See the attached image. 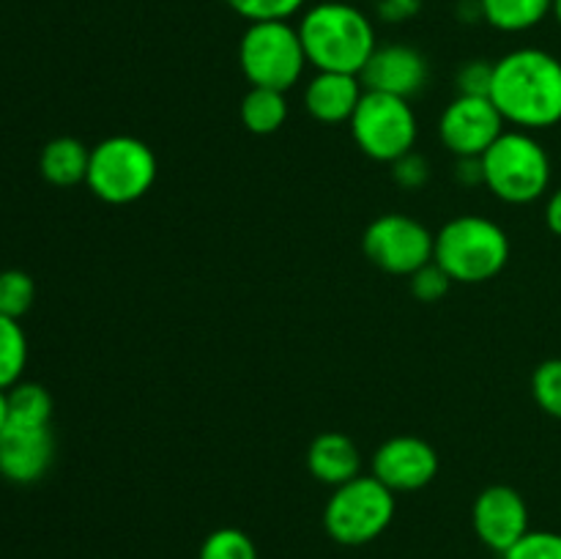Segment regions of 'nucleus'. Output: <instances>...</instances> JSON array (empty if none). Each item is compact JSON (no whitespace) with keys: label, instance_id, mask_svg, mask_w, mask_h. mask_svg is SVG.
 I'll return each instance as SVG.
<instances>
[{"label":"nucleus","instance_id":"1","mask_svg":"<svg viewBox=\"0 0 561 559\" xmlns=\"http://www.w3.org/2000/svg\"><path fill=\"white\" fill-rule=\"evenodd\" d=\"M491 102L504 124L535 132L561 121V60L540 47H520L493 64Z\"/></svg>","mask_w":561,"mask_h":559},{"label":"nucleus","instance_id":"2","mask_svg":"<svg viewBox=\"0 0 561 559\" xmlns=\"http://www.w3.org/2000/svg\"><path fill=\"white\" fill-rule=\"evenodd\" d=\"M296 27L305 44L307 64L316 66V71L362 75L378 47L370 16L343 0H323L310 5Z\"/></svg>","mask_w":561,"mask_h":559},{"label":"nucleus","instance_id":"3","mask_svg":"<svg viewBox=\"0 0 561 559\" xmlns=\"http://www.w3.org/2000/svg\"><path fill=\"white\" fill-rule=\"evenodd\" d=\"M510 236L493 219L480 214H460L436 233L433 261L453 277V283H488L510 263Z\"/></svg>","mask_w":561,"mask_h":559},{"label":"nucleus","instance_id":"4","mask_svg":"<svg viewBox=\"0 0 561 559\" xmlns=\"http://www.w3.org/2000/svg\"><path fill=\"white\" fill-rule=\"evenodd\" d=\"M480 162L482 184L510 206L540 201L551 186V157L531 132L504 129Z\"/></svg>","mask_w":561,"mask_h":559},{"label":"nucleus","instance_id":"5","mask_svg":"<svg viewBox=\"0 0 561 559\" xmlns=\"http://www.w3.org/2000/svg\"><path fill=\"white\" fill-rule=\"evenodd\" d=\"M157 173V153L148 142L131 135H113L91 148L85 184L99 201L126 206L151 192Z\"/></svg>","mask_w":561,"mask_h":559},{"label":"nucleus","instance_id":"6","mask_svg":"<svg viewBox=\"0 0 561 559\" xmlns=\"http://www.w3.org/2000/svg\"><path fill=\"white\" fill-rule=\"evenodd\" d=\"M394 507V491L378 477L359 475L334 488L323 507V526L340 546H365L389 529Z\"/></svg>","mask_w":561,"mask_h":559},{"label":"nucleus","instance_id":"7","mask_svg":"<svg viewBox=\"0 0 561 559\" xmlns=\"http://www.w3.org/2000/svg\"><path fill=\"white\" fill-rule=\"evenodd\" d=\"M239 66L252 88L288 93L307 66L299 27L290 22H250L239 42Z\"/></svg>","mask_w":561,"mask_h":559},{"label":"nucleus","instance_id":"8","mask_svg":"<svg viewBox=\"0 0 561 559\" xmlns=\"http://www.w3.org/2000/svg\"><path fill=\"white\" fill-rule=\"evenodd\" d=\"M351 135L359 151L376 162H389L414 151L420 121L409 99L365 91L359 107L351 115Z\"/></svg>","mask_w":561,"mask_h":559},{"label":"nucleus","instance_id":"9","mask_svg":"<svg viewBox=\"0 0 561 559\" xmlns=\"http://www.w3.org/2000/svg\"><path fill=\"white\" fill-rule=\"evenodd\" d=\"M436 236L409 214H381L362 236V252L373 266L387 274L411 277L416 269L433 261Z\"/></svg>","mask_w":561,"mask_h":559},{"label":"nucleus","instance_id":"10","mask_svg":"<svg viewBox=\"0 0 561 559\" xmlns=\"http://www.w3.org/2000/svg\"><path fill=\"white\" fill-rule=\"evenodd\" d=\"M504 132V118L488 96H455L438 121L444 148L455 157H482Z\"/></svg>","mask_w":561,"mask_h":559},{"label":"nucleus","instance_id":"11","mask_svg":"<svg viewBox=\"0 0 561 559\" xmlns=\"http://www.w3.org/2000/svg\"><path fill=\"white\" fill-rule=\"evenodd\" d=\"M438 475V453L420 436H392L373 455V477L394 493L422 491Z\"/></svg>","mask_w":561,"mask_h":559},{"label":"nucleus","instance_id":"12","mask_svg":"<svg viewBox=\"0 0 561 559\" xmlns=\"http://www.w3.org/2000/svg\"><path fill=\"white\" fill-rule=\"evenodd\" d=\"M471 524L477 537L491 551L507 554L529 532V507L526 499L510 486H488L471 507Z\"/></svg>","mask_w":561,"mask_h":559},{"label":"nucleus","instance_id":"13","mask_svg":"<svg viewBox=\"0 0 561 559\" xmlns=\"http://www.w3.org/2000/svg\"><path fill=\"white\" fill-rule=\"evenodd\" d=\"M427 58L411 44H378L376 53L362 69L359 80L365 91L389 93V96H416L427 85Z\"/></svg>","mask_w":561,"mask_h":559},{"label":"nucleus","instance_id":"14","mask_svg":"<svg viewBox=\"0 0 561 559\" xmlns=\"http://www.w3.org/2000/svg\"><path fill=\"white\" fill-rule=\"evenodd\" d=\"M55 460L53 427L5 425L0 433V475L20 486L42 480Z\"/></svg>","mask_w":561,"mask_h":559},{"label":"nucleus","instance_id":"15","mask_svg":"<svg viewBox=\"0 0 561 559\" xmlns=\"http://www.w3.org/2000/svg\"><path fill=\"white\" fill-rule=\"evenodd\" d=\"M365 96L359 75L343 71H318L305 91L307 113L321 124H345Z\"/></svg>","mask_w":561,"mask_h":559},{"label":"nucleus","instance_id":"16","mask_svg":"<svg viewBox=\"0 0 561 559\" xmlns=\"http://www.w3.org/2000/svg\"><path fill=\"white\" fill-rule=\"evenodd\" d=\"M307 469L323 486H343V482L362 475L359 447L345 433H321V436L312 438L310 449H307Z\"/></svg>","mask_w":561,"mask_h":559},{"label":"nucleus","instance_id":"17","mask_svg":"<svg viewBox=\"0 0 561 559\" xmlns=\"http://www.w3.org/2000/svg\"><path fill=\"white\" fill-rule=\"evenodd\" d=\"M91 148L77 137H55L42 148L38 170L53 186H77L85 181Z\"/></svg>","mask_w":561,"mask_h":559},{"label":"nucleus","instance_id":"18","mask_svg":"<svg viewBox=\"0 0 561 559\" xmlns=\"http://www.w3.org/2000/svg\"><path fill=\"white\" fill-rule=\"evenodd\" d=\"M480 16L502 33H526L551 16L553 0H477Z\"/></svg>","mask_w":561,"mask_h":559},{"label":"nucleus","instance_id":"19","mask_svg":"<svg viewBox=\"0 0 561 559\" xmlns=\"http://www.w3.org/2000/svg\"><path fill=\"white\" fill-rule=\"evenodd\" d=\"M241 124L252 132V135H274L288 121V99L283 91L274 88H252L241 99Z\"/></svg>","mask_w":561,"mask_h":559},{"label":"nucleus","instance_id":"20","mask_svg":"<svg viewBox=\"0 0 561 559\" xmlns=\"http://www.w3.org/2000/svg\"><path fill=\"white\" fill-rule=\"evenodd\" d=\"M9 400V425H31L42 427L53 420V395L33 381H16L5 389Z\"/></svg>","mask_w":561,"mask_h":559},{"label":"nucleus","instance_id":"21","mask_svg":"<svg viewBox=\"0 0 561 559\" xmlns=\"http://www.w3.org/2000/svg\"><path fill=\"white\" fill-rule=\"evenodd\" d=\"M27 362V338L20 321L0 316V389H11L20 381Z\"/></svg>","mask_w":561,"mask_h":559},{"label":"nucleus","instance_id":"22","mask_svg":"<svg viewBox=\"0 0 561 559\" xmlns=\"http://www.w3.org/2000/svg\"><path fill=\"white\" fill-rule=\"evenodd\" d=\"M36 299V283L22 269H5L0 272V316L20 321Z\"/></svg>","mask_w":561,"mask_h":559},{"label":"nucleus","instance_id":"23","mask_svg":"<svg viewBox=\"0 0 561 559\" xmlns=\"http://www.w3.org/2000/svg\"><path fill=\"white\" fill-rule=\"evenodd\" d=\"M197 559H257V548L247 532L236 529V526H222L203 540Z\"/></svg>","mask_w":561,"mask_h":559},{"label":"nucleus","instance_id":"24","mask_svg":"<svg viewBox=\"0 0 561 559\" xmlns=\"http://www.w3.org/2000/svg\"><path fill=\"white\" fill-rule=\"evenodd\" d=\"M228 5L247 22H290L307 0H228Z\"/></svg>","mask_w":561,"mask_h":559},{"label":"nucleus","instance_id":"25","mask_svg":"<svg viewBox=\"0 0 561 559\" xmlns=\"http://www.w3.org/2000/svg\"><path fill=\"white\" fill-rule=\"evenodd\" d=\"M531 395L537 406L553 420H561V360H546L531 376Z\"/></svg>","mask_w":561,"mask_h":559},{"label":"nucleus","instance_id":"26","mask_svg":"<svg viewBox=\"0 0 561 559\" xmlns=\"http://www.w3.org/2000/svg\"><path fill=\"white\" fill-rule=\"evenodd\" d=\"M504 559H561V535L559 532L529 529Z\"/></svg>","mask_w":561,"mask_h":559},{"label":"nucleus","instance_id":"27","mask_svg":"<svg viewBox=\"0 0 561 559\" xmlns=\"http://www.w3.org/2000/svg\"><path fill=\"white\" fill-rule=\"evenodd\" d=\"M409 280H411L409 283L411 294H414L420 301H425V305L442 301L444 296L449 294V288H453V277H449V274L444 272L436 261H431V263H425L422 269H416Z\"/></svg>","mask_w":561,"mask_h":559},{"label":"nucleus","instance_id":"28","mask_svg":"<svg viewBox=\"0 0 561 559\" xmlns=\"http://www.w3.org/2000/svg\"><path fill=\"white\" fill-rule=\"evenodd\" d=\"M493 85V64L488 60H469L455 75V88L458 96H488L491 99Z\"/></svg>","mask_w":561,"mask_h":559},{"label":"nucleus","instance_id":"29","mask_svg":"<svg viewBox=\"0 0 561 559\" xmlns=\"http://www.w3.org/2000/svg\"><path fill=\"white\" fill-rule=\"evenodd\" d=\"M392 179L398 181L400 186H405V190H420V186H425V181L431 179L427 159L416 151H409L405 157L394 159Z\"/></svg>","mask_w":561,"mask_h":559},{"label":"nucleus","instance_id":"30","mask_svg":"<svg viewBox=\"0 0 561 559\" xmlns=\"http://www.w3.org/2000/svg\"><path fill=\"white\" fill-rule=\"evenodd\" d=\"M546 225H548V230H551L553 236H559V239H561V186H559V190H553L551 197H548Z\"/></svg>","mask_w":561,"mask_h":559},{"label":"nucleus","instance_id":"31","mask_svg":"<svg viewBox=\"0 0 561 559\" xmlns=\"http://www.w3.org/2000/svg\"><path fill=\"white\" fill-rule=\"evenodd\" d=\"M9 425V400H5V389H0V433Z\"/></svg>","mask_w":561,"mask_h":559},{"label":"nucleus","instance_id":"32","mask_svg":"<svg viewBox=\"0 0 561 559\" xmlns=\"http://www.w3.org/2000/svg\"><path fill=\"white\" fill-rule=\"evenodd\" d=\"M551 16L553 20L559 22V27H561V0H553V9H551Z\"/></svg>","mask_w":561,"mask_h":559}]
</instances>
